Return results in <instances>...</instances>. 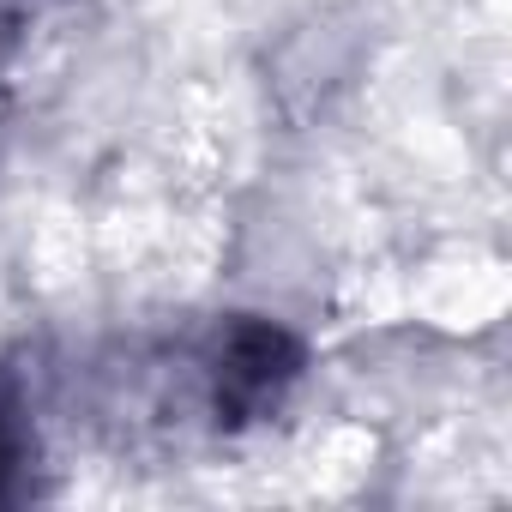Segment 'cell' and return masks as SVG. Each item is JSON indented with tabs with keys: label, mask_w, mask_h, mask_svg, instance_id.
Returning <instances> with one entry per match:
<instances>
[{
	"label": "cell",
	"mask_w": 512,
	"mask_h": 512,
	"mask_svg": "<svg viewBox=\"0 0 512 512\" xmlns=\"http://www.w3.org/2000/svg\"><path fill=\"white\" fill-rule=\"evenodd\" d=\"M223 362H229V368H223L229 404L241 410V404H260L266 392H278V380L290 374L296 350H290V338H284V332H272V326H241Z\"/></svg>",
	"instance_id": "6da1fadb"
},
{
	"label": "cell",
	"mask_w": 512,
	"mask_h": 512,
	"mask_svg": "<svg viewBox=\"0 0 512 512\" xmlns=\"http://www.w3.org/2000/svg\"><path fill=\"white\" fill-rule=\"evenodd\" d=\"M7 470H13V440L0 434V476H7Z\"/></svg>",
	"instance_id": "7a4b0ae2"
}]
</instances>
